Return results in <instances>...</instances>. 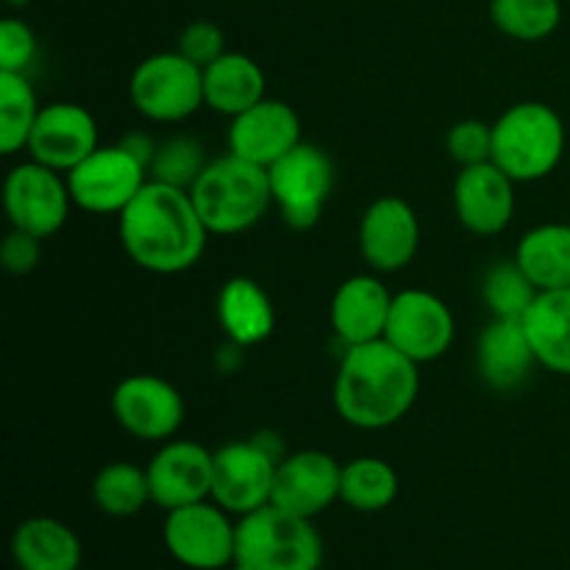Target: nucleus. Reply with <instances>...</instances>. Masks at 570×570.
<instances>
[{
	"instance_id": "obj_1",
	"label": "nucleus",
	"mask_w": 570,
	"mask_h": 570,
	"mask_svg": "<svg viewBox=\"0 0 570 570\" xmlns=\"http://www.w3.org/2000/svg\"><path fill=\"white\" fill-rule=\"evenodd\" d=\"M117 217L122 248L142 271L176 276L204 256L209 228L200 220L189 189L150 178Z\"/></svg>"
},
{
	"instance_id": "obj_2",
	"label": "nucleus",
	"mask_w": 570,
	"mask_h": 570,
	"mask_svg": "<svg viewBox=\"0 0 570 570\" xmlns=\"http://www.w3.org/2000/svg\"><path fill=\"white\" fill-rule=\"evenodd\" d=\"M421 390V373L410 356L387 340L345 348L334 379V406L348 426L382 432L404 421Z\"/></svg>"
},
{
	"instance_id": "obj_3",
	"label": "nucleus",
	"mask_w": 570,
	"mask_h": 570,
	"mask_svg": "<svg viewBox=\"0 0 570 570\" xmlns=\"http://www.w3.org/2000/svg\"><path fill=\"white\" fill-rule=\"evenodd\" d=\"M189 195L209 234L223 237L254 228L273 204L271 176L265 167L250 165L234 154L209 161L198 181L189 187Z\"/></svg>"
},
{
	"instance_id": "obj_4",
	"label": "nucleus",
	"mask_w": 570,
	"mask_h": 570,
	"mask_svg": "<svg viewBox=\"0 0 570 570\" xmlns=\"http://www.w3.org/2000/svg\"><path fill=\"white\" fill-rule=\"evenodd\" d=\"M566 156V122L540 100L515 104L493 122V165L515 184L540 181Z\"/></svg>"
},
{
	"instance_id": "obj_5",
	"label": "nucleus",
	"mask_w": 570,
	"mask_h": 570,
	"mask_svg": "<svg viewBox=\"0 0 570 570\" xmlns=\"http://www.w3.org/2000/svg\"><path fill=\"white\" fill-rule=\"evenodd\" d=\"M237 562L259 570H321L323 540L309 518L267 504L239 518Z\"/></svg>"
},
{
	"instance_id": "obj_6",
	"label": "nucleus",
	"mask_w": 570,
	"mask_h": 570,
	"mask_svg": "<svg viewBox=\"0 0 570 570\" xmlns=\"http://www.w3.org/2000/svg\"><path fill=\"white\" fill-rule=\"evenodd\" d=\"M134 109L154 122H181L204 104V70L178 50L154 53L139 61L131 83Z\"/></svg>"
},
{
	"instance_id": "obj_7",
	"label": "nucleus",
	"mask_w": 570,
	"mask_h": 570,
	"mask_svg": "<svg viewBox=\"0 0 570 570\" xmlns=\"http://www.w3.org/2000/svg\"><path fill=\"white\" fill-rule=\"evenodd\" d=\"M273 206L295 232H306L321 220L334 189V161L323 148L298 142L287 156L267 167Z\"/></svg>"
},
{
	"instance_id": "obj_8",
	"label": "nucleus",
	"mask_w": 570,
	"mask_h": 570,
	"mask_svg": "<svg viewBox=\"0 0 570 570\" xmlns=\"http://www.w3.org/2000/svg\"><path fill=\"white\" fill-rule=\"evenodd\" d=\"M165 546L176 562L193 570H223L237 562V523L215 501L167 512Z\"/></svg>"
},
{
	"instance_id": "obj_9",
	"label": "nucleus",
	"mask_w": 570,
	"mask_h": 570,
	"mask_svg": "<svg viewBox=\"0 0 570 570\" xmlns=\"http://www.w3.org/2000/svg\"><path fill=\"white\" fill-rule=\"evenodd\" d=\"M148 181V167L122 145L92 150L67 173L72 204L92 215H122Z\"/></svg>"
},
{
	"instance_id": "obj_10",
	"label": "nucleus",
	"mask_w": 570,
	"mask_h": 570,
	"mask_svg": "<svg viewBox=\"0 0 570 570\" xmlns=\"http://www.w3.org/2000/svg\"><path fill=\"white\" fill-rule=\"evenodd\" d=\"M3 206L11 228L48 239L65 228L70 217V187L65 173L39 161H22L6 176Z\"/></svg>"
},
{
	"instance_id": "obj_11",
	"label": "nucleus",
	"mask_w": 570,
	"mask_h": 570,
	"mask_svg": "<svg viewBox=\"0 0 570 570\" xmlns=\"http://www.w3.org/2000/svg\"><path fill=\"white\" fill-rule=\"evenodd\" d=\"M284 456H276L262 440H237L215 451L212 473V501L228 515H248L271 504L276 468Z\"/></svg>"
},
{
	"instance_id": "obj_12",
	"label": "nucleus",
	"mask_w": 570,
	"mask_h": 570,
	"mask_svg": "<svg viewBox=\"0 0 570 570\" xmlns=\"http://www.w3.org/2000/svg\"><path fill=\"white\" fill-rule=\"evenodd\" d=\"M454 334V315L443 298L426 289H404L393 295L384 340L415 365H429L449 354Z\"/></svg>"
},
{
	"instance_id": "obj_13",
	"label": "nucleus",
	"mask_w": 570,
	"mask_h": 570,
	"mask_svg": "<svg viewBox=\"0 0 570 570\" xmlns=\"http://www.w3.org/2000/svg\"><path fill=\"white\" fill-rule=\"evenodd\" d=\"M117 423L148 443H167L184 423V399L167 379L134 373L111 393Z\"/></svg>"
},
{
	"instance_id": "obj_14",
	"label": "nucleus",
	"mask_w": 570,
	"mask_h": 570,
	"mask_svg": "<svg viewBox=\"0 0 570 570\" xmlns=\"http://www.w3.org/2000/svg\"><path fill=\"white\" fill-rule=\"evenodd\" d=\"M421 248V220L399 195L373 200L360 220V254L376 273H399Z\"/></svg>"
},
{
	"instance_id": "obj_15",
	"label": "nucleus",
	"mask_w": 570,
	"mask_h": 570,
	"mask_svg": "<svg viewBox=\"0 0 570 570\" xmlns=\"http://www.w3.org/2000/svg\"><path fill=\"white\" fill-rule=\"evenodd\" d=\"M145 471H148L150 499L161 510L170 512L212 499L215 454L193 440H167Z\"/></svg>"
},
{
	"instance_id": "obj_16",
	"label": "nucleus",
	"mask_w": 570,
	"mask_h": 570,
	"mask_svg": "<svg viewBox=\"0 0 570 570\" xmlns=\"http://www.w3.org/2000/svg\"><path fill=\"white\" fill-rule=\"evenodd\" d=\"M343 465L326 451H295L276 468L271 504L301 518H315L340 501Z\"/></svg>"
},
{
	"instance_id": "obj_17",
	"label": "nucleus",
	"mask_w": 570,
	"mask_h": 570,
	"mask_svg": "<svg viewBox=\"0 0 570 570\" xmlns=\"http://www.w3.org/2000/svg\"><path fill=\"white\" fill-rule=\"evenodd\" d=\"M298 142H304L301 117L284 100H259L248 111L232 117V126H228V154L265 170L287 156Z\"/></svg>"
},
{
	"instance_id": "obj_18",
	"label": "nucleus",
	"mask_w": 570,
	"mask_h": 570,
	"mask_svg": "<svg viewBox=\"0 0 570 570\" xmlns=\"http://www.w3.org/2000/svg\"><path fill=\"white\" fill-rule=\"evenodd\" d=\"M98 148V122L83 106L50 104L39 111L26 150L33 161L67 176Z\"/></svg>"
},
{
	"instance_id": "obj_19",
	"label": "nucleus",
	"mask_w": 570,
	"mask_h": 570,
	"mask_svg": "<svg viewBox=\"0 0 570 570\" xmlns=\"http://www.w3.org/2000/svg\"><path fill=\"white\" fill-rule=\"evenodd\" d=\"M454 209L476 237L501 234L515 215V181L493 161L462 167L454 184Z\"/></svg>"
},
{
	"instance_id": "obj_20",
	"label": "nucleus",
	"mask_w": 570,
	"mask_h": 570,
	"mask_svg": "<svg viewBox=\"0 0 570 570\" xmlns=\"http://www.w3.org/2000/svg\"><path fill=\"white\" fill-rule=\"evenodd\" d=\"M393 295L376 276H351L332 298V328L345 348L384 340Z\"/></svg>"
},
{
	"instance_id": "obj_21",
	"label": "nucleus",
	"mask_w": 570,
	"mask_h": 570,
	"mask_svg": "<svg viewBox=\"0 0 570 570\" xmlns=\"http://www.w3.org/2000/svg\"><path fill=\"white\" fill-rule=\"evenodd\" d=\"M538 365L523 321L493 317L482 328L476 343V371L482 382L493 390H515L529 379Z\"/></svg>"
},
{
	"instance_id": "obj_22",
	"label": "nucleus",
	"mask_w": 570,
	"mask_h": 570,
	"mask_svg": "<svg viewBox=\"0 0 570 570\" xmlns=\"http://www.w3.org/2000/svg\"><path fill=\"white\" fill-rule=\"evenodd\" d=\"M217 317L237 348L265 343L276 326V312H273L271 295L248 276H234L223 284L217 295Z\"/></svg>"
},
{
	"instance_id": "obj_23",
	"label": "nucleus",
	"mask_w": 570,
	"mask_h": 570,
	"mask_svg": "<svg viewBox=\"0 0 570 570\" xmlns=\"http://www.w3.org/2000/svg\"><path fill=\"white\" fill-rule=\"evenodd\" d=\"M265 100V72L250 56L226 50L204 70V104L212 111L237 117Z\"/></svg>"
},
{
	"instance_id": "obj_24",
	"label": "nucleus",
	"mask_w": 570,
	"mask_h": 570,
	"mask_svg": "<svg viewBox=\"0 0 570 570\" xmlns=\"http://www.w3.org/2000/svg\"><path fill=\"white\" fill-rule=\"evenodd\" d=\"M11 557L20 570H78L81 540L56 518H28L11 538Z\"/></svg>"
},
{
	"instance_id": "obj_25",
	"label": "nucleus",
	"mask_w": 570,
	"mask_h": 570,
	"mask_svg": "<svg viewBox=\"0 0 570 570\" xmlns=\"http://www.w3.org/2000/svg\"><path fill=\"white\" fill-rule=\"evenodd\" d=\"M538 365L546 371L570 376V287L538 293L534 304L523 315Z\"/></svg>"
},
{
	"instance_id": "obj_26",
	"label": "nucleus",
	"mask_w": 570,
	"mask_h": 570,
	"mask_svg": "<svg viewBox=\"0 0 570 570\" xmlns=\"http://www.w3.org/2000/svg\"><path fill=\"white\" fill-rule=\"evenodd\" d=\"M515 262L527 273L538 293L570 287V226L543 223L521 237Z\"/></svg>"
},
{
	"instance_id": "obj_27",
	"label": "nucleus",
	"mask_w": 570,
	"mask_h": 570,
	"mask_svg": "<svg viewBox=\"0 0 570 570\" xmlns=\"http://www.w3.org/2000/svg\"><path fill=\"white\" fill-rule=\"evenodd\" d=\"M399 473L379 456H360L343 465L340 501L356 512H382L399 499Z\"/></svg>"
},
{
	"instance_id": "obj_28",
	"label": "nucleus",
	"mask_w": 570,
	"mask_h": 570,
	"mask_svg": "<svg viewBox=\"0 0 570 570\" xmlns=\"http://www.w3.org/2000/svg\"><path fill=\"white\" fill-rule=\"evenodd\" d=\"M39 111L42 106L37 104V92L26 72L0 70V150L6 156L28 148Z\"/></svg>"
},
{
	"instance_id": "obj_29",
	"label": "nucleus",
	"mask_w": 570,
	"mask_h": 570,
	"mask_svg": "<svg viewBox=\"0 0 570 570\" xmlns=\"http://www.w3.org/2000/svg\"><path fill=\"white\" fill-rule=\"evenodd\" d=\"M92 499L109 518H131L142 512L150 499L148 471L134 462H109L92 482Z\"/></svg>"
},
{
	"instance_id": "obj_30",
	"label": "nucleus",
	"mask_w": 570,
	"mask_h": 570,
	"mask_svg": "<svg viewBox=\"0 0 570 570\" xmlns=\"http://www.w3.org/2000/svg\"><path fill=\"white\" fill-rule=\"evenodd\" d=\"M493 26L518 42H540L560 28V0H493Z\"/></svg>"
},
{
	"instance_id": "obj_31",
	"label": "nucleus",
	"mask_w": 570,
	"mask_h": 570,
	"mask_svg": "<svg viewBox=\"0 0 570 570\" xmlns=\"http://www.w3.org/2000/svg\"><path fill=\"white\" fill-rule=\"evenodd\" d=\"M482 298L488 309L493 312V317L523 321L529 306L538 298V287L529 282V276L521 271L515 259H507L488 271L482 282Z\"/></svg>"
},
{
	"instance_id": "obj_32",
	"label": "nucleus",
	"mask_w": 570,
	"mask_h": 570,
	"mask_svg": "<svg viewBox=\"0 0 570 570\" xmlns=\"http://www.w3.org/2000/svg\"><path fill=\"white\" fill-rule=\"evenodd\" d=\"M209 165L204 156V145L193 137H173L156 148L154 161H150V173L154 181L173 184V187L189 189L204 167Z\"/></svg>"
},
{
	"instance_id": "obj_33",
	"label": "nucleus",
	"mask_w": 570,
	"mask_h": 570,
	"mask_svg": "<svg viewBox=\"0 0 570 570\" xmlns=\"http://www.w3.org/2000/svg\"><path fill=\"white\" fill-rule=\"evenodd\" d=\"M445 148L460 167L484 165L493 159V126L484 120L454 122L445 137Z\"/></svg>"
},
{
	"instance_id": "obj_34",
	"label": "nucleus",
	"mask_w": 570,
	"mask_h": 570,
	"mask_svg": "<svg viewBox=\"0 0 570 570\" xmlns=\"http://www.w3.org/2000/svg\"><path fill=\"white\" fill-rule=\"evenodd\" d=\"M176 50L184 59H189L200 70H206L212 61H217L226 53V37H223L220 26H215V22L195 20L181 31Z\"/></svg>"
},
{
	"instance_id": "obj_35",
	"label": "nucleus",
	"mask_w": 570,
	"mask_h": 570,
	"mask_svg": "<svg viewBox=\"0 0 570 570\" xmlns=\"http://www.w3.org/2000/svg\"><path fill=\"white\" fill-rule=\"evenodd\" d=\"M37 56V37L22 20L6 17L0 22V70L26 72Z\"/></svg>"
},
{
	"instance_id": "obj_36",
	"label": "nucleus",
	"mask_w": 570,
	"mask_h": 570,
	"mask_svg": "<svg viewBox=\"0 0 570 570\" xmlns=\"http://www.w3.org/2000/svg\"><path fill=\"white\" fill-rule=\"evenodd\" d=\"M42 259V239L33 237V234L20 232V228H11L6 234L3 245H0V262L9 273L14 276H26Z\"/></svg>"
},
{
	"instance_id": "obj_37",
	"label": "nucleus",
	"mask_w": 570,
	"mask_h": 570,
	"mask_svg": "<svg viewBox=\"0 0 570 570\" xmlns=\"http://www.w3.org/2000/svg\"><path fill=\"white\" fill-rule=\"evenodd\" d=\"M232 570H259V568H250V566H243V562H234Z\"/></svg>"
},
{
	"instance_id": "obj_38",
	"label": "nucleus",
	"mask_w": 570,
	"mask_h": 570,
	"mask_svg": "<svg viewBox=\"0 0 570 570\" xmlns=\"http://www.w3.org/2000/svg\"><path fill=\"white\" fill-rule=\"evenodd\" d=\"M9 3H11V6H26L28 0H9Z\"/></svg>"
}]
</instances>
